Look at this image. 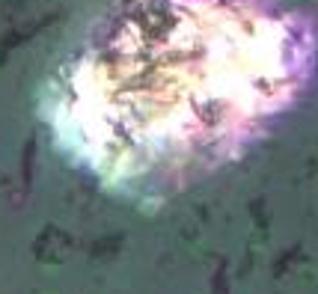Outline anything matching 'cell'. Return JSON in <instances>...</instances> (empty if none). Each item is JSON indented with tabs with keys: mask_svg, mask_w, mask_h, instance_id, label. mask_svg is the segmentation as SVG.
<instances>
[{
	"mask_svg": "<svg viewBox=\"0 0 318 294\" xmlns=\"http://www.w3.org/2000/svg\"><path fill=\"white\" fill-rule=\"evenodd\" d=\"M312 68L279 0H122L48 89L60 143L128 196H164L244 152Z\"/></svg>",
	"mask_w": 318,
	"mask_h": 294,
	"instance_id": "1",
	"label": "cell"
}]
</instances>
